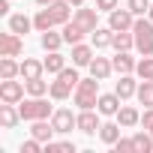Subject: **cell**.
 Listing matches in <instances>:
<instances>
[{"instance_id":"6da1fadb","label":"cell","mask_w":153,"mask_h":153,"mask_svg":"<svg viewBox=\"0 0 153 153\" xmlns=\"http://www.w3.org/2000/svg\"><path fill=\"white\" fill-rule=\"evenodd\" d=\"M18 114H21V120H48L51 114H54V108L48 105V99H42V96H30V99H21L18 102Z\"/></svg>"},{"instance_id":"7a4b0ae2","label":"cell","mask_w":153,"mask_h":153,"mask_svg":"<svg viewBox=\"0 0 153 153\" xmlns=\"http://www.w3.org/2000/svg\"><path fill=\"white\" fill-rule=\"evenodd\" d=\"M24 90L27 84L15 81V78H0V102H9V105H18L24 99Z\"/></svg>"},{"instance_id":"3957f363","label":"cell","mask_w":153,"mask_h":153,"mask_svg":"<svg viewBox=\"0 0 153 153\" xmlns=\"http://www.w3.org/2000/svg\"><path fill=\"white\" fill-rule=\"evenodd\" d=\"M51 126L57 129V135H66L72 129H78V114H72L69 108H57L51 114Z\"/></svg>"},{"instance_id":"277c9868","label":"cell","mask_w":153,"mask_h":153,"mask_svg":"<svg viewBox=\"0 0 153 153\" xmlns=\"http://www.w3.org/2000/svg\"><path fill=\"white\" fill-rule=\"evenodd\" d=\"M135 18H138V15H135L129 6H126V9H120V6H117L114 12H108V27H111V30H132Z\"/></svg>"},{"instance_id":"5b68a950","label":"cell","mask_w":153,"mask_h":153,"mask_svg":"<svg viewBox=\"0 0 153 153\" xmlns=\"http://www.w3.org/2000/svg\"><path fill=\"white\" fill-rule=\"evenodd\" d=\"M24 51V42H21V36L18 33H3L0 36V57H18Z\"/></svg>"},{"instance_id":"8992f818","label":"cell","mask_w":153,"mask_h":153,"mask_svg":"<svg viewBox=\"0 0 153 153\" xmlns=\"http://www.w3.org/2000/svg\"><path fill=\"white\" fill-rule=\"evenodd\" d=\"M96 12H99V9H87V6H78V9L72 12V21L78 24V27H84L87 33H93V30L99 27V24H96Z\"/></svg>"},{"instance_id":"52a82bcc","label":"cell","mask_w":153,"mask_h":153,"mask_svg":"<svg viewBox=\"0 0 153 153\" xmlns=\"http://www.w3.org/2000/svg\"><path fill=\"white\" fill-rule=\"evenodd\" d=\"M120 96L117 93H99V102H96V111L99 114H105V117H117V111H120Z\"/></svg>"},{"instance_id":"ba28073f","label":"cell","mask_w":153,"mask_h":153,"mask_svg":"<svg viewBox=\"0 0 153 153\" xmlns=\"http://www.w3.org/2000/svg\"><path fill=\"white\" fill-rule=\"evenodd\" d=\"M99 126H102V123H99V117L93 114V108H87V111H81V114H78V129H81L84 135H96V132H99Z\"/></svg>"},{"instance_id":"9c48e42d","label":"cell","mask_w":153,"mask_h":153,"mask_svg":"<svg viewBox=\"0 0 153 153\" xmlns=\"http://www.w3.org/2000/svg\"><path fill=\"white\" fill-rule=\"evenodd\" d=\"M48 9H51V15H54V21L63 27L66 21H72L69 15H72V3L69 0H54V3H48Z\"/></svg>"},{"instance_id":"30bf717a","label":"cell","mask_w":153,"mask_h":153,"mask_svg":"<svg viewBox=\"0 0 153 153\" xmlns=\"http://www.w3.org/2000/svg\"><path fill=\"white\" fill-rule=\"evenodd\" d=\"M111 66H114V72H120V75H132L135 72V57H129V51H117V57L111 60Z\"/></svg>"},{"instance_id":"8fae6325","label":"cell","mask_w":153,"mask_h":153,"mask_svg":"<svg viewBox=\"0 0 153 153\" xmlns=\"http://www.w3.org/2000/svg\"><path fill=\"white\" fill-rule=\"evenodd\" d=\"M72 63L75 66H90L93 63V45H84V42L72 45Z\"/></svg>"},{"instance_id":"7c38bea8","label":"cell","mask_w":153,"mask_h":153,"mask_svg":"<svg viewBox=\"0 0 153 153\" xmlns=\"http://www.w3.org/2000/svg\"><path fill=\"white\" fill-rule=\"evenodd\" d=\"M111 48H114V51H129V48H135V33H132V30H114Z\"/></svg>"},{"instance_id":"4fadbf2b","label":"cell","mask_w":153,"mask_h":153,"mask_svg":"<svg viewBox=\"0 0 153 153\" xmlns=\"http://www.w3.org/2000/svg\"><path fill=\"white\" fill-rule=\"evenodd\" d=\"M54 132H57V129L51 126V120H33V126H30V135H33V138H39L42 144H48Z\"/></svg>"},{"instance_id":"5bb4252c","label":"cell","mask_w":153,"mask_h":153,"mask_svg":"<svg viewBox=\"0 0 153 153\" xmlns=\"http://www.w3.org/2000/svg\"><path fill=\"white\" fill-rule=\"evenodd\" d=\"M87 69H90V75H93V78H99V81H105L108 75L114 72V66H111V60H105V57H93V63H90Z\"/></svg>"},{"instance_id":"9a60e30c","label":"cell","mask_w":153,"mask_h":153,"mask_svg":"<svg viewBox=\"0 0 153 153\" xmlns=\"http://www.w3.org/2000/svg\"><path fill=\"white\" fill-rule=\"evenodd\" d=\"M117 123H120L123 129H129V126L141 123V114H138V108H132V105H120V111H117Z\"/></svg>"},{"instance_id":"2e32d148","label":"cell","mask_w":153,"mask_h":153,"mask_svg":"<svg viewBox=\"0 0 153 153\" xmlns=\"http://www.w3.org/2000/svg\"><path fill=\"white\" fill-rule=\"evenodd\" d=\"M120 123H102L99 126V138H102V144H108V147H114L117 141H120Z\"/></svg>"},{"instance_id":"e0dca14e","label":"cell","mask_w":153,"mask_h":153,"mask_svg":"<svg viewBox=\"0 0 153 153\" xmlns=\"http://www.w3.org/2000/svg\"><path fill=\"white\" fill-rule=\"evenodd\" d=\"M18 120H21V114H18V108H15V105H9V102L0 105V126H3V129H12Z\"/></svg>"},{"instance_id":"ac0fdd59","label":"cell","mask_w":153,"mask_h":153,"mask_svg":"<svg viewBox=\"0 0 153 153\" xmlns=\"http://www.w3.org/2000/svg\"><path fill=\"white\" fill-rule=\"evenodd\" d=\"M114 93H117L120 99H129V96H135V93H138V84H135V78H132V75H120V81H117Z\"/></svg>"},{"instance_id":"d6986e66","label":"cell","mask_w":153,"mask_h":153,"mask_svg":"<svg viewBox=\"0 0 153 153\" xmlns=\"http://www.w3.org/2000/svg\"><path fill=\"white\" fill-rule=\"evenodd\" d=\"M42 63H45V72H48V75H60V72L66 69V60H63L60 51H48V57H45Z\"/></svg>"},{"instance_id":"ffe728a7","label":"cell","mask_w":153,"mask_h":153,"mask_svg":"<svg viewBox=\"0 0 153 153\" xmlns=\"http://www.w3.org/2000/svg\"><path fill=\"white\" fill-rule=\"evenodd\" d=\"M42 72H45V63H39V60H24L21 63V78L24 81H30V78H42Z\"/></svg>"},{"instance_id":"44dd1931","label":"cell","mask_w":153,"mask_h":153,"mask_svg":"<svg viewBox=\"0 0 153 153\" xmlns=\"http://www.w3.org/2000/svg\"><path fill=\"white\" fill-rule=\"evenodd\" d=\"M57 21H54V15H51V9L48 6H42L39 12H36V18H33V27L39 30V33H45V30H51Z\"/></svg>"},{"instance_id":"7402d4cb","label":"cell","mask_w":153,"mask_h":153,"mask_svg":"<svg viewBox=\"0 0 153 153\" xmlns=\"http://www.w3.org/2000/svg\"><path fill=\"white\" fill-rule=\"evenodd\" d=\"M84 33H87V30H84V27H78L75 21H66V24H63V39H66L69 45H78V42L84 39Z\"/></svg>"},{"instance_id":"603a6c76","label":"cell","mask_w":153,"mask_h":153,"mask_svg":"<svg viewBox=\"0 0 153 153\" xmlns=\"http://www.w3.org/2000/svg\"><path fill=\"white\" fill-rule=\"evenodd\" d=\"M90 39H93V48H108L111 39H114V30H111V27H96V30L90 33Z\"/></svg>"},{"instance_id":"cb8c5ba5","label":"cell","mask_w":153,"mask_h":153,"mask_svg":"<svg viewBox=\"0 0 153 153\" xmlns=\"http://www.w3.org/2000/svg\"><path fill=\"white\" fill-rule=\"evenodd\" d=\"M30 27H33V21H30L27 15H21V12H18V15H9V30H12V33L24 36V33H27Z\"/></svg>"},{"instance_id":"d4e9b609","label":"cell","mask_w":153,"mask_h":153,"mask_svg":"<svg viewBox=\"0 0 153 153\" xmlns=\"http://www.w3.org/2000/svg\"><path fill=\"white\" fill-rule=\"evenodd\" d=\"M96 102H99V93H84V90H75V105H78L81 111L96 108Z\"/></svg>"},{"instance_id":"484cf974","label":"cell","mask_w":153,"mask_h":153,"mask_svg":"<svg viewBox=\"0 0 153 153\" xmlns=\"http://www.w3.org/2000/svg\"><path fill=\"white\" fill-rule=\"evenodd\" d=\"M21 75V63H15L12 57H3L0 60V78H15Z\"/></svg>"},{"instance_id":"4316f807","label":"cell","mask_w":153,"mask_h":153,"mask_svg":"<svg viewBox=\"0 0 153 153\" xmlns=\"http://www.w3.org/2000/svg\"><path fill=\"white\" fill-rule=\"evenodd\" d=\"M63 42H66L63 33H54V30H45V33H42V48H45V51H57Z\"/></svg>"},{"instance_id":"83f0119b","label":"cell","mask_w":153,"mask_h":153,"mask_svg":"<svg viewBox=\"0 0 153 153\" xmlns=\"http://www.w3.org/2000/svg\"><path fill=\"white\" fill-rule=\"evenodd\" d=\"M132 141H135V153H150L153 150V135L150 132H135Z\"/></svg>"},{"instance_id":"f1b7e54d","label":"cell","mask_w":153,"mask_h":153,"mask_svg":"<svg viewBox=\"0 0 153 153\" xmlns=\"http://www.w3.org/2000/svg\"><path fill=\"white\" fill-rule=\"evenodd\" d=\"M135 72H138L141 81H153V54H150V57H141L138 66H135Z\"/></svg>"},{"instance_id":"f546056e","label":"cell","mask_w":153,"mask_h":153,"mask_svg":"<svg viewBox=\"0 0 153 153\" xmlns=\"http://www.w3.org/2000/svg\"><path fill=\"white\" fill-rule=\"evenodd\" d=\"M69 93H72V87H69L66 81H60V78H57V81H51V90H48V96H51V99L63 102V99H66Z\"/></svg>"},{"instance_id":"4dcf8cb0","label":"cell","mask_w":153,"mask_h":153,"mask_svg":"<svg viewBox=\"0 0 153 153\" xmlns=\"http://www.w3.org/2000/svg\"><path fill=\"white\" fill-rule=\"evenodd\" d=\"M138 102L144 105V108H153V81H141V87H138Z\"/></svg>"},{"instance_id":"1f68e13d","label":"cell","mask_w":153,"mask_h":153,"mask_svg":"<svg viewBox=\"0 0 153 153\" xmlns=\"http://www.w3.org/2000/svg\"><path fill=\"white\" fill-rule=\"evenodd\" d=\"M24 84H27V93H30V96H45V93L51 90V84L42 81V78H30V81H24Z\"/></svg>"},{"instance_id":"d6a6232c","label":"cell","mask_w":153,"mask_h":153,"mask_svg":"<svg viewBox=\"0 0 153 153\" xmlns=\"http://www.w3.org/2000/svg\"><path fill=\"white\" fill-rule=\"evenodd\" d=\"M45 153H75V144L72 141H48Z\"/></svg>"},{"instance_id":"836d02e7","label":"cell","mask_w":153,"mask_h":153,"mask_svg":"<svg viewBox=\"0 0 153 153\" xmlns=\"http://www.w3.org/2000/svg\"><path fill=\"white\" fill-rule=\"evenodd\" d=\"M126 6H129V9L135 12V15H147L153 3H150V0H126Z\"/></svg>"},{"instance_id":"e575fe53","label":"cell","mask_w":153,"mask_h":153,"mask_svg":"<svg viewBox=\"0 0 153 153\" xmlns=\"http://www.w3.org/2000/svg\"><path fill=\"white\" fill-rule=\"evenodd\" d=\"M57 78H60V81H66L69 87H78V81H81V75L75 72V69H69V66H66V69H63V72L57 75Z\"/></svg>"},{"instance_id":"d590c367","label":"cell","mask_w":153,"mask_h":153,"mask_svg":"<svg viewBox=\"0 0 153 153\" xmlns=\"http://www.w3.org/2000/svg\"><path fill=\"white\" fill-rule=\"evenodd\" d=\"M75 90H84V93H99V78H93V75H90V78H81Z\"/></svg>"},{"instance_id":"8d00e7d4","label":"cell","mask_w":153,"mask_h":153,"mask_svg":"<svg viewBox=\"0 0 153 153\" xmlns=\"http://www.w3.org/2000/svg\"><path fill=\"white\" fill-rule=\"evenodd\" d=\"M39 150H45L39 138H30V141H24V144H21V153H39Z\"/></svg>"},{"instance_id":"74e56055","label":"cell","mask_w":153,"mask_h":153,"mask_svg":"<svg viewBox=\"0 0 153 153\" xmlns=\"http://www.w3.org/2000/svg\"><path fill=\"white\" fill-rule=\"evenodd\" d=\"M114 150H117V153H135V141H132V138H120V141L114 144Z\"/></svg>"},{"instance_id":"f35d334b","label":"cell","mask_w":153,"mask_h":153,"mask_svg":"<svg viewBox=\"0 0 153 153\" xmlns=\"http://www.w3.org/2000/svg\"><path fill=\"white\" fill-rule=\"evenodd\" d=\"M120 6V0H96V9L99 12H114Z\"/></svg>"},{"instance_id":"ab89813d","label":"cell","mask_w":153,"mask_h":153,"mask_svg":"<svg viewBox=\"0 0 153 153\" xmlns=\"http://www.w3.org/2000/svg\"><path fill=\"white\" fill-rule=\"evenodd\" d=\"M141 126L153 135V108H144V114H141Z\"/></svg>"},{"instance_id":"60d3db41","label":"cell","mask_w":153,"mask_h":153,"mask_svg":"<svg viewBox=\"0 0 153 153\" xmlns=\"http://www.w3.org/2000/svg\"><path fill=\"white\" fill-rule=\"evenodd\" d=\"M0 15H9V0H0Z\"/></svg>"},{"instance_id":"b9f144b4","label":"cell","mask_w":153,"mask_h":153,"mask_svg":"<svg viewBox=\"0 0 153 153\" xmlns=\"http://www.w3.org/2000/svg\"><path fill=\"white\" fill-rule=\"evenodd\" d=\"M69 3H72L75 9H78V6H84V0H69Z\"/></svg>"},{"instance_id":"7bdbcfd3","label":"cell","mask_w":153,"mask_h":153,"mask_svg":"<svg viewBox=\"0 0 153 153\" xmlns=\"http://www.w3.org/2000/svg\"><path fill=\"white\" fill-rule=\"evenodd\" d=\"M36 3H39V6H48V3H54V0H36Z\"/></svg>"},{"instance_id":"ee69618b","label":"cell","mask_w":153,"mask_h":153,"mask_svg":"<svg viewBox=\"0 0 153 153\" xmlns=\"http://www.w3.org/2000/svg\"><path fill=\"white\" fill-rule=\"evenodd\" d=\"M147 18H150V21H153V6H150V12H147Z\"/></svg>"}]
</instances>
